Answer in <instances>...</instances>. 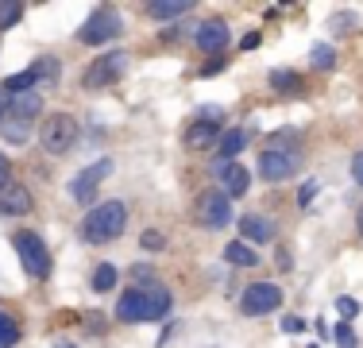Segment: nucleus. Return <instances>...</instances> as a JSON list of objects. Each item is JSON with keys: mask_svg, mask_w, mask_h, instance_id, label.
Segmentation results:
<instances>
[{"mask_svg": "<svg viewBox=\"0 0 363 348\" xmlns=\"http://www.w3.org/2000/svg\"><path fill=\"white\" fill-rule=\"evenodd\" d=\"M301 159H306L301 136L298 132H279V136H271L263 159H259V174H263L267 182H286L301 170Z\"/></svg>", "mask_w": 363, "mask_h": 348, "instance_id": "nucleus-1", "label": "nucleus"}, {"mask_svg": "<svg viewBox=\"0 0 363 348\" xmlns=\"http://www.w3.org/2000/svg\"><path fill=\"white\" fill-rule=\"evenodd\" d=\"M124 229H128V205L124 202L93 205L89 213H85V224H82V232H85L89 244H108V240H116Z\"/></svg>", "mask_w": 363, "mask_h": 348, "instance_id": "nucleus-2", "label": "nucleus"}, {"mask_svg": "<svg viewBox=\"0 0 363 348\" xmlns=\"http://www.w3.org/2000/svg\"><path fill=\"white\" fill-rule=\"evenodd\" d=\"M74 139H77V120L70 116V112H55V116L43 120L39 143H43L47 155H66L74 147Z\"/></svg>", "mask_w": 363, "mask_h": 348, "instance_id": "nucleus-3", "label": "nucleus"}, {"mask_svg": "<svg viewBox=\"0 0 363 348\" xmlns=\"http://www.w3.org/2000/svg\"><path fill=\"white\" fill-rule=\"evenodd\" d=\"M194 217L197 224H205V229H224V224H232V202L224 190H201L194 202Z\"/></svg>", "mask_w": 363, "mask_h": 348, "instance_id": "nucleus-4", "label": "nucleus"}, {"mask_svg": "<svg viewBox=\"0 0 363 348\" xmlns=\"http://www.w3.org/2000/svg\"><path fill=\"white\" fill-rule=\"evenodd\" d=\"M124 70H128V55H124V50H108V55H101V58H93V62H89V70L82 74V85H85V89H105V85L120 82Z\"/></svg>", "mask_w": 363, "mask_h": 348, "instance_id": "nucleus-5", "label": "nucleus"}, {"mask_svg": "<svg viewBox=\"0 0 363 348\" xmlns=\"http://www.w3.org/2000/svg\"><path fill=\"white\" fill-rule=\"evenodd\" d=\"M120 31H124V20H120V12H112V8H97V12H93L89 20L82 23V31H77V43L101 47V43L116 39Z\"/></svg>", "mask_w": 363, "mask_h": 348, "instance_id": "nucleus-6", "label": "nucleus"}, {"mask_svg": "<svg viewBox=\"0 0 363 348\" xmlns=\"http://www.w3.org/2000/svg\"><path fill=\"white\" fill-rule=\"evenodd\" d=\"M16 256H20L23 271H28L31 278H47L50 275V251L35 232H20V236H16Z\"/></svg>", "mask_w": 363, "mask_h": 348, "instance_id": "nucleus-7", "label": "nucleus"}, {"mask_svg": "<svg viewBox=\"0 0 363 348\" xmlns=\"http://www.w3.org/2000/svg\"><path fill=\"white\" fill-rule=\"evenodd\" d=\"M279 306H282V290L274 283H252L244 294H240L244 317H263V313H274Z\"/></svg>", "mask_w": 363, "mask_h": 348, "instance_id": "nucleus-8", "label": "nucleus"}, {"mask_svg": "<svg viewBox=\"0 0 363 348\" xmlns=\"http://www.w3.org/2000/svg\"><path fill=\"white\" fill-rule=\"evenodd\" d=\"M112 174V159H97V163H89L77 178L70 182V194H74V202H82V205H89L93 202V194H97V186L105 182Z\"/></svg>", "mask_w": 363, "mask_h": 348, "instance_id": "nucleus-9", "label": "nucleus"}, {"mask_svg": "<svg viewBox=\"0 0 363 348\" xmlns=\"http://www.w3.org/2000/svg\"><path fill=\"white\" fill-rule=\"evenodd\" d=\"M31 213V194L23 182H12L8 178L4 186H0V217H23Z\"/></svg>", "mask_w": 363, "mask_h": 348, "instance_id": "nucleus-10", "label": "nucleus"}, {"mask_svg": "<svg viewBox=\"0 0 363 348\" xmlns=\"http://www.w3.org/2000/svg\"><path fill=\"white\" fill-rule=\"evenodd\" d=\"M217 178L224 182V194L228 197H244L252 190V174L244 163H217Z\"/></svg>", "mask_w": 363, "mask_h": 348, "instance_id": "nucleus-11", "label": "nucleus"}, {"mask_svg": "<svg viewBox=\"0 0 363 348\" xmlns=\"http://www.w3.org/2000/svg\"><path fill=\"white\" fill-rule=\"evenodd\" d=\"M174 306V298H170V290L162 283H151L143 286V321H162Z\"/></svg>", "mask_w": 363, "mask_h": 348, "instance_id": "nucleus-12", "label": "nucleus"}, {"mask_svg": "<svg viewBox=\"0 0 363 348\" xmlns=\"http://www.w3.org/2000/svg\"><path fill=\"white\" fill-rule=\"evenodd\" d=\"M197 47H201L205 55H220V50L228 47V23L224 20H205L201 28H197Z\"/></svg>", "mask_w": 363, "mask_h": 348, "instance_id": "nucleus-13", "label": "nucleus"}, {"mask_svg": "<svg viewBox=\"0 0 363 348\" xmlns=\"http://www.w3.org/2000/svg\"><path fill=\"white\" fill-rule=\"evenodd\" d=\"M240 236H244V244H267L274 240V224L267 221V213H244L240 217Z\"/></svg>", "mask_w": 363, "mask_h": 348, "instance_id": "nucleus-14", "label": "nucleus"}, {"mask_svg": "<svg viewBox=\"0 0 363 348\" xmlns=\"http://www.w3.org/2000/svg\"><path fill=\"white\" fill-rule=\"evenodd\" d=\"M39 112H43V97H39L35 89L8 97V116H12V120H23V124H28V120H35Z\"/></svg>", "mask_w": 363, "mask_h": 348, "instance_id": "nucleus-15", "label": "nucleus"}, {"mask_svg": "<svg viewBox=\"0 0 363 348\" xmlns=\"http://www.w3.org/2000/svg\"><path fill=\"white\" fill-rule=\"evenodd\" d=\"M213 139H220V120H194V124L186 128V147L189 151H201V147H209Z\"/></svg>", "mask_w": 363, "mask_h": 348, "instance_id": "nucleus-16", "label": "nucleus"}, {"mask_svg": "<svg viewBox=\"0 0 363 348\" xmlns=\"http://www.w3.org/2000/svg\"><path fill=\"white\" fill-rule=\"evenodd\" d=\"M116 317L124 321V325H135V321H143V286H132V290L120 294Z\"/></svg>", "mask_w": 363, "mask_h": 348, "instance_id": "nucleus-17", "label": "nucleus"}, {"mask_svg": "<svg viewBox=\"0 0 363 348\" xmlns=\"http://www.w3.org/2000/svg\"><path fill=\"white\" fill-rule=\"evenodd\" d=\"M31 74H35V93H39V89H58V77H62V66H58V58H35Z\"/></svg>", "mask_w": 363, "mask_h": 348, "instance_id": "nucleus-18", "label": "nucleus"}, {"mask_svg": "<svg viewBox=\"0 0 363 348\" xmlns=\"http://www.w3.org/2000/svg\"><path fill=\"white\" fill-rule=\"evenodd\" d=\"M244 143H247V132H240V128H228V132H220V139H217L220 163H236V155L244 151Z\"/></svg>", "mask_w": 363, "mask_h": 348, "instance_id": "nucleus-19", "label": "nucleus"}, {"mask_svg": "<svg viewBox=\"0 0 363 348\" xmlns=\"http://www.w3.org/2000/svg\"><path fill=\"white\" fill-rule=\"evenodd\" d=\"M189 8H194L189 0H155V4H147V16L151 20H182Z\"/></svg>", "mask_w": 363, "mask_h": 348, "instance_id": "nucleus-20", "label": "nucleus"}, {"mask_svg": "<svg viewBox=\"0 0 363 348\" xmlns=\"http://www.w3.org/2000/svg\"><path fill=\"white\" fill-rule=\"evenodd\" d=\"M224 259H228L232 267H255L259 263V251L252 248V244L236 240V244H228V248H224Z\"/></svg>", "mask_w": 363, "mask_h": 348, "instance_id": "nucleus-21", "label": "nucleus"}, {"mask_svg": "<svg viewBox=\"0 0 363 348\" xmlns=\"http://www.w3.org/2000/svg\"><path fill=\"white\" fill-rule=\"evenodd\" d=\"M309 62H313V70L328 74V70L336 66V47H328V43H317V47L309 50Z\"/></svg>", "mask_w": 363, "mask_h": 348, "instance_id": "nucleus-22", "label": "nucleus"}, {"mask_svg": "<svg viewBox=\"0 0 363 348\" xmlns=\"http://www.w3.org/2000/svg\"><path fill=\"white\" fill-rule=\"evenodd\" d=\"M116 267H112V263H97V271H93V290H97V294H108L112 290V286H116Z\"/></svg>", "mask_w": 363, "mask_h": 348, "instance_id": "nucleus-23", "label": "nucleus"}, {"mask_svg": "<svg viewBox=\"0 0 363 348\" xmlns=\"http://www.w3.org/2000/svg\"><path fill=\"white\" fill-rule=\"evenodd\" d=\"M20 20H23V4H20V0H0V31L16 28Z\"/></svg>", "mask_w": 363, "mask_h": 348, "instance_id": "nucleus-24", "label": "nucleus"}, {"mask_svg": "<svg viewBox=\"0 0 363 348\" xmlns=\"http://www.w3.org/2000/svg\"><path fill=\"white\" fill-rule=\"evenodd\" d=\"M271 85L279 93H298L301 89V77L294 74V70H271Z\"/></svg>", "mask_w": 363, "mask_h": 348, "instance_id": "nucleus-25", "label": "nucleus"}, {"mask_svg": "<svg viewBox=\"0 0 363 348\" xmlns=\"http://www.w3.org/2000/svg\"><path fill=\"white\" fill-rule=\"evenodd\" d=\"M4 89H8V97H16V93H28V89H35V74H31V66L28 70H20V74H12L4 82Z\"/></svg>", "mask_w": 363, "mask_h": 348, "instance_id": "nucleus-26", "label": "nucleus"}, {"mask_svg": "<svg viewBox=\"0 0 363 348\" xmlns=\"http://www.w3.org/2000/svg\"><path fill=\"white\" fill-rule=\"evenodd\" d=\"M0 136L8 139V143H23V139H28V124H23V120H0Z\"/></svg>", "mask_w": 363, "mask_h": 348, "instance_id": "nucleus-27", "label": "nucleus"}, {"mask_svg": "<svg viewBox=\"0 0 363 348\" xmlns=\"http://www.w3.org/2000/svg\"><path fill=\"white\" fill-rule=\"evenodd\" d=\"M16 341H20V325L8 313H0V348H12Z\"/></svg>", "mask_w": 363, "mask_h": 348, "instance_id": "nucleus-28", "label": "nucleus"}, {"mask_svg": "<svg viewBox=\"0 0 363 348\" xmlns=\"http://www.w3.org/2000/svg\"><path fill=\"white\" fill-rule=\"evenodd\" d=\"M328 337L336 341V348H356V333H352L348 321H336V329H333Z\"/></svg>", "mask_w": 363, "mask_h": 348, "instance_id": "nucleus-29", "label": "nucleus"}, {"mask_svg": "<svg viewBox=\"0 0 363 348\" xmlns=\"http://www.w3.org/2000/svg\"><path fill=\"white\" fill-rule=\"evenodd\" d=\"M140 248L143 251H162V248H167V236H162L159 229H147L143 236H140Z\"/></svg>", "mask_w": 363, "mask_h": 348, "instance_id": "nucleus-30", "label": "nucleus"}, {"mask_svg": "<svg viewBox=\"0 0 363 348\" xmlns=\"http://www.w3.org/2000/svg\"><path fill=\"white\" fill-rule=\"evenodd\" d=\"M336 310H340V317L344 321H352L359 313V302L356 298H348V294H340V298H336Z\"/></svg>", "mask_w": 363, "mask_h": 348, "instance_id": "nucleus-31", "label": "nucleus"}, {"mask_svg": "<svg viewBox=\"0 0 363 348\" xmlns=\"http://www.w3.org/2000/svg\"><path fill=\"white\" fill-rule=\"evenodd\" d=\"M317 190H321V182H306V186L298 190V202H301V205H309V202L317 197Z\"/></svg>", "mask_w": 363, "mask_h": 348, "instance_id": "nucleus-32", "label": "nucleus"}, {"mask_svg": "<svg viewBox=\"0 0 363 348\" xmlns=\"http://www.w3.org/2000/svg\"><path fill=\"white\" fill-rule=\"evenodd\" d=\"M282 333H306V321L290 313V317H282Z\"/></svg>", "mask_w": 363, "mask_h": 348, "instance_id": "nucleus-33", "label": "nucleus"}, {"mask_svg": "<svg viewBox=\"0 0 363 348\" xmlns=\"http://www.w3.org/2000/svg\"><path fill=\"white\" fill-rule=\"evenodd\" d=\"M352 178L363 186V151H356V159H352Z\"/></svg>", "mask_w": 363, "mask_h": 348, "instance_id": "nucleus-34", "label": "nucleus"}, {"mask_svg": "<svg viewBox=\"0 0 363 348\" xmlns=\"http://www.w3.org/2000/svg\"><path fill=\"white\" fill-rule=\"evenodd\" d=\"M132 275H135V278H140V283L147 286V278H151L155 271H151V267H147V263H135V267H132Z\"/></svg>", "mask_w": 363, "mask_h": 348, "instance_id": "nucleus-35", "label": "nucleus"}, {"mask_svg": "<svg viewBox=\"0 0 363 348\" xmlns=\"http://www.w3.org/2000/svg\"><path fill=\"white\" fill-rule=\"evenodd\" d=\"M8 174H12V163H8V155L0 151V186H4V182H8Z\"/></svg>", "mask_w": 363, "mask_h": 348, "instance_id": "nucleus-36", "label": "nucleus"}, {"mask_svg": "<svg viewBox=\"0 0 363 348\" xmlns=\"http://www.w3.org/2000/svg\"><path fill=\"white\" fill-rule=\"evenodd\" d=\"M240 47H244V50H255V47H259V35H244V43H240Z\"/></svg>", "mask_w": 363, "mask_h": 348, "instance_id": "nucleus-37", "label": "nucleus"}, {"mask_svg": "<svg viewBox=\"0 0 363 348\" xmlns=\"http://www.w3.org/2000/svg\"><path fill=\"white\" fill-rule=\"evenodd\" d=\"M174 333H178V325H167V333L159 337V344H170V337H174Z\"/></svg>", "mask_w": 363, "mask_h": 348, "instance_id": "nucleus-38", "label": "nucleus"}, {"mask_svg": "<svg viewBox=\"0 0 363 348\" xmlns=\"http://www.w3.org/2000/svg\"><path fill=\"white\" fill-rule=\"evenodd\" d=\"M55 348H74V344H70V341H58V344H55Z\"/></svg>", "mask_w": 363, "mask_h": 348, "instance_id": "nucleus-39", "label": "nucleus"}, {"mask_svg": "<svg viewBox=\"0 0 363 348\" xmlns=\"http://www.w3.org/2000/svg\"><path fill=\"white\" fill-rule=\"evenodd\" d=\"M359 232H363V205H359Z\"/></svg>", "mask_w": 363, "mask_h": 348, "instance_id": "nucleus-40", "label": "nucleus"}, {"mask_svg": "<svg viewBox=\"0 0 363 348\" xmlns=\"http://www.w3.org/2000/svg\"><path fill=\"white\" fill-rule=\"evenodd\" d=\"M0 112H4V109H0Z\"/></svg>", "mask_w": 363, "mask_h": 348, "instance_id": "nucleus-41", "label": "nucleus"}]
</instances>
